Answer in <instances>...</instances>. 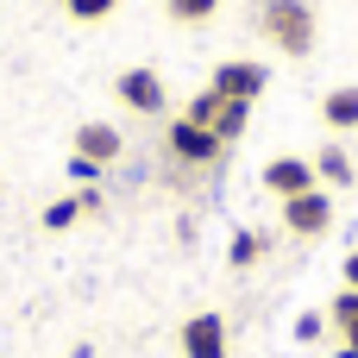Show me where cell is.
I'll use <instances>...</instances> for the list:
<instances>
[{"label":"cell","mask_w":358,"mask_h":358,"mask_svg":"<svg viewBox=\"0 0 358 358\" xmlns=\"http://www.w3.org/2000/svg\"><path fill=\"white\" fill-rule=\"evenodd\" d=\"M258 25H264V38H271L283 57H308V50H315V6H308V0H264Z\"/></svg>","instance_id":"1"},{"label":"cell","mask_w":358,"mask_h":358,"mask_svg":"<svg viewBox=\"0 0 358 358\" xmlns=\"http://www.w3.org/2000/svg\"><path fill=\"white\" fill-rule=\"evenodd\" d=\"M164 145H170V157H176V164H214V157L227 151L208 126H195V120H182V113L164 126Z\"/></svg>","instance_id":"2"},{"label":"cell","mask_w":358,"mask_h":358,"mask_svg":"<svg viewBox=\"0 0 358 358\" xmlns=\"http://www.w3.org/2000/svg\"><path fill=\"white\" fill-rule=\"evenodd\" d=\"M208 88H220L227 101H258V94L271 88V76H264V63H252V57H227V63L208 76Z\"/></svg>","instance_id":"3"},{"label":"cell","mask_w":358,"mask_h":358,"mask_svg":"<svg viewBox=\"0 0 358 358\" xmlns=\"http://www.w3.org/2000/svg\"><path fill=\"white\" fill-rule=\"evenodd\" d=\"M283 227H289L296 239H321V233L334 227V201H327V189L289 195V201H283Z\"/></svg>","instance_id":"4"},{"label":"cell","mask_w":358,"mask_h":358,"mask_svg":"<svg viewBox=\"0 0 358 358\" xmlns=\"http://www.w3.org/2000/svg\"><path fill=\"white\" fill-rule=\"evenodd\" d=\"M258 182L277 195V201H289V195H308V189H321V176H315V164L308 157H271L264 170H258Z\"/></svg>","instance_id":"5"},{"label":"cell","mask_w":358,"mask_h":358,"mask_svg":"<svg viewBox=\"0 0 358 358\" xmlns=\"http://www.w3.org/2000/svg\"><path fill=\"white\" fill-rule=\"evenodd\" d=\"M182 358H227V321L208 308V315H189L182 321Z\"/></svg>","instance_id":"6"},{"label":"cell","mask_w":358,"mask_h":358,"mask_svg":"<svg viewBox=\"0 0 358 358\" xmlns=\"http://www.w3.org/2000/svg\"><path fill=\"white\" fill-rule=\"evenodd\" d=\"M113 94H120V107H132V113H164V76L157 69H126L120 82H113Z\"/></svg>","instance_id":"7"},{"label":"cell","mask_w":358,"mask_h":358,"mask_svg":"<svg viewBox=\"0 0 358 358\" xmlns=\"http://www.w3.org/2000/svg\"><path fill=\"white\" fill-rule=\"evenodd\" d=\"M76 157H88V164H113L120 157V132L107 126V120H88V126H76Z\"/></svg>","instance_id":"8"},{"label":"cell","mask_w":358,"mask_h":358,"mask_svg":"<svg viewBox=\"0 0 358 358\" xmlns=\"http://www.w3.org/2000/svg\"><path fill=\"white\" fill-rule=\"evenodd\" d=\"M315 176H321L327 189H352L358 170H352V157H346V145H321V151H315Z\"/></svg>","instance_id":"9"},{"label":"cell","mask_w":358,"mask_h":358,"mask_svg":"<svg viewBox=\"0 0 358 358\" xmlns=\"http://www.w3.org/2000/svg\"><path fill=\"white\" fill-rule=\"evenodd\" d=\"M321 120L334 126V132H358V88H327V101H321Z\"/></svg>","instance_id":"10"},{"label":"cell","mask_w":358,"mask_h":358,"mask_svg":"<svg viewBox=\"0 0 358 358\" xmlns=\"http://www.w3.org/2000/svg\"><path fill=\"white\" fill-rule=\"evenodd\" d=\"M245 126H252V101H227V94H220V113H214V138H220V145H233Z\"/></svg>","instance_id":"11"},{"label":"cell","mask_w":358,"mask_h":358,"mask_svg":"<svg viewBox=\"0 0 358 358\" xmlns=\"http://www.w3.org/2000/svg\"><path fill=\"white\" fill-rule=\"evenodd\" d=\"M264 252H271V239H264V233H233V245H227V264H233V271H245V264H258Z\"/></svg>","instance_id":"12"},{"label":"cell","mask_w":358,"mask_h":358,"mask_svg":"<svg viewBox=\"0 0 358 358\" xmlns=\"http://www.w3.org/2000/svg\"><path fill=\"white\" fill-rule=\"evenodd\" d=\"M164 6H170L176 25H208V19L220 13V0H164Z\"/></svg>","instance_id":"13"},{"label":"cell","mask_w":358,"mask_h":358,"mask_svg":"<svg viewBox=\"0 0 358 358\" xmlns=\"http://www.w3.org/2000/svg\"><path fill=\"white\" fill-rule=\"evenodd\" d=\"M327 327H340V334H352V327H358V289H340V296H334Z\"/></svg>","instance_id":"14"},{"label":"cell","mask_w":358,"mask_h":358,"mask_svg":"<svg viewBox=\"0 0 358 358\" xmlns=\"http://www.w3.org/2000/svg\"><path fill=\"white\" fill-rule=\"evenodd\" d=\"M214 113H220V88H201V94L182 107V120H195V126H208V132H214Z\"/></svg>","instance_id":"15"},{"label":"cell","mask_w":358,"mask_h":358,"mask_svg":"<svg viewBox=\"0 0 358 358\" xmlns=\"http://www.w3.org/2000/svg\"><path fill=\"white\" fill-rule=\"evenodd\" d=\"M113 6H120V0H63V13H69V19H82V25H94V19H107Z\"/></svg>","instance_id":"16"},{"label":"cell","mask_w":358,"mask_h":358,"mask_svg":"<svg viewBox=\"0 0 358 358\" xmlns=\"http://www.w3.org/2000/svg\"><path fill=\"white\" fill-rule=\"evenodd\" d=\"M76 214H82V208H76V195H69V201H50V208H44L38 220H44L50 233H63V227H76Z\"/></svg>","instance_id":"17"},{"label":"cell","mask_w":358,"mask_h":358,"mask_svg":"<svg viewBox=\"0 0 358 358\" xmlns=\"http://www.w3.org/2000/svg\"><path fill=\"white\" fill-rule=\"evenodd\" d=\"M296 340H302V346L327 340V315H296Z\"/></svg>","instance_id":"18"},{"label":"cell","mask_w":358,"mask_h":358,"mask_svg":"<svg viewBox=\"0 0 358 358\" xmlns=\"http://www.w3.org/2000/svg\"><path fill=\"white\" fill-rule=\"evenodd\" d=\"M69 176H76V182H101V164H88V157H69Z\"/></svg>","instance_id":"19"},{"label":"cell","mask_w":358,"mask_h":358,"mask_svg":"<svg viewBox=\"0 0 358 358\" xmlns=\"http://www.w3.org/2000/svg\"><path fill=\"white\" fill-rule=\"evenodd\" d=\"M76 208H82V214H101L107 201H101V189H82V195H76Z\"/></svg>","instance_id":"20"},{"label":"cell","mask_w":358,"mask_h":358,"mask_svg":"<svg viewBox=\"0 0 358 358\" xmlns=\"http://www.w3.org/2000/svg\"><path fill=\"white\" fill-rule=\"evenodd\" d=\"M340 271H346V289H358V245L346 252V264H340Z\"/></svg>","instance_id":"21"},{"label":"cell","mask_w":358,"mask_h":358,"mask_svg":"<svg viewBox=\"0 0 358 358\" xmlns=\"http://www.w3.org/2000/svg\"><path fill=\"white\" fill-rule=\"evenodd\" d=\"M340 340H346V346H340V358H358V327H352V334H340Z\"/></svg>","instance_id":"22"}]
</instances>
